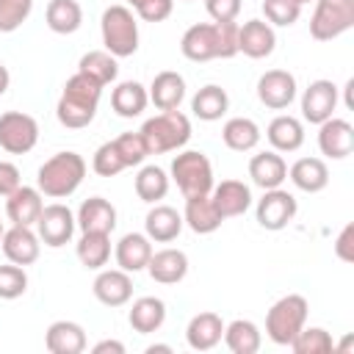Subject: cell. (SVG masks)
<instances>
[{"label": "cell", "instance_id": "obj_1", "mask_svg": "<svg viewBox=\"0 0 354 354\" xmlns=\"http://www.w3.org/2000/svg\"><path fill=\"white\" fill-rule=\"evenodd\" d=\"M180 53L188 61H216L238 55V22H196L180 39Z\"/></svg>", "mask_w": 354, "mask_h": 354}, {"label": "cell", "instance_id": "obj_2", "mask_svg": "<svg viewBox=\"0 0 354 354\" xmlns=\"http://www.w3.org/2000/svg\"><path fill=\"white\" fill-rule=\"evenodd\" d=\"M102 88L97 80H91L88 75L83 72H75L66 83H64V91H61V100L55 105V116L64 127L69 130H80V127H88L97 116V105H100V97H102Z\"/></svg>", "mask_w": 354, "mask_h": 354}, {"label": "cell", "instance_id": "obj_3", "mask_svg": "<svg viewBox=\"0 0 354 354\" xmlns=\"http://www.w3.org/2000/svg\"><path fill=\"white\" fill-rule=\"evenodd\" d=\"M86 177V160L83 155L66 149V152H55L53 158H47L39 171H36V188L41 191V196L50 199H66L72 196L80 183Z\"/></svg>", "mask_w": 354, "mask_h": 354}, {"label": "cell", "instance_id": "obj_4", "mask_svg": "<svg viewBox=\"0 0 354 354\" xmlns=\"http://www.w3.org/2000/svg\"><path fill=\"white\" fill-rule=\"evenodd\" d=\"M138 133H141L149 155L177 152L191 138V119L180 111H160L158 116H149Z\"/></svg>", "mask_w": 354, "mask_h": 354}, {"label": "cell", "instance_id": "obj_5", "mask_svg": "<svg viewBox=\"0 0 354 354\" xmlns=\"http://www.w3.org/2000/svg\"><path fill=\"white\" fill-rule=\"evenodd\" d=\"M307 313H310V304L299 293H288V296L277 299L266 313V335H268V340L277 343V346H290L293 337L304 329Z\"/></svg>", "mask_w": 354, "mask_h": 354}, {"label": "cell", "instance_id": "obj_6", "mask_svg": "<svg viewBox=\"0 0 354 354\" xmlns=\"http://www.w3.org/2000/svg\"><path fill=\"white\" fill-rule=\"evenodd\" d=\"M102 44L116 58H130L138 50V22L133 8L127 6H108L100 19Z\"/></svg>", "mask_w": 354, "mask_h": 354}, {"label": "cell", "instance_id": "obj_7", "mask_svg": "<svg viewBox=\"0 0 354 354\" xmlns=\"http://www.w3.org/2000/svg\"><path fill=\"white\" fill-rule=\"evenodd\" d=\"M171 180L177 183L183 196H205L213 191V166L205 152L199 149H185L174 155L171 160Z\"/></svg>", "mask_w": 354, "mask_h": 354}, {"label": "cell", "instance_id": "obj_8", "mask_svg": "<svg viewBox=\"0 0 354 354\" xmlns=\"http://www.w3.org/2000/svg\"><path fill=\"white\" fill-rule=\"evenodd\" d=\"M354 28V0H315L310 17V36L315 41H332Z\"/></svg>", "mask_w": 354, "mask_h": 354}, {"label": "cell", "instance_id": "obj_9", "mask_svg": "<svg viewBox=\"0 0 354 354\" xmlns=\"http://www.w3.org/2000/svg\"><path fill=\"white\" fill-rule=\"evenodd\" d=\"M39 141V122L22 111L0 113V149L8 155H25Z\"/></svg>", "mask_w": 354, "mask_h": 354}, {"label": "cell", "instance_id": "obj_10", "mask_svg": "<svg viewBox=\"0 0 354 354\" xmlns=\"http://www.w3.org/2000/svg\"><path fill=\"white\" fill-rule=\"evenodd\" d=\"M296 210H299L296 196L279 185V188L263 191V199H257L254 216H257V224H260L263 230L279 232V230H285V227L296 218Z\"/></svg>", "mask_w": 354, "mask_h": 354}, {"label": "cell", "instance_id": "obj_11", "mask_svg": "<svg viewBox=\"0 0 354 354\" xmlns=\"http://www.w3.org/2000/svg\"><path fill=\"white\" fill-rule=\"evenodd\" d=\"M75 227H77L75 213L66 205L53 202V205H44V210H41V216L36 221V235H39V241L44 246L61 249V246H66L72 241Z\"/></svg>", "mask_w": 354, "mask_h": 354}, {"label": "cell", "instance_id": "obj_12", "mask_svg": "<svg viewBox=\"0 0 354 354\" xmlns=\"http://www.w3.org/2000/svg\"><path fill=\"white\" fill-rule=\"evenodd\" d=\"M337 86L326 77L313 80L301 94V119L310 124H321L337 111Z\"/></svg>", "mask_w": 354, "mask_h": 354}, {"label": "cell", "instance_id": "obj_13", "mask_svg": "<svg viewBox=\"0 0 354 354\" xmlns=\"http://www.w3.org/2000/svg\"><path fill=\"white\" fill-rule=\"evenodd\" d=\"M257 100L271 111H285L296 100V77L288 69H268L257 80Z\"/></svg>", "mask_w": 354, "mask_h": 354}, {"label": "cell", "instance_id": "obj_14", "mask_svg": "<svg viewBox=\"0 0 354 354\" xmlns=\"http://www.w3.org/2000/svg\"><path fill=\"white\" fill-rule=\"evenodd\" d=\"M318 149L332 160H343L354 152V127L348 119L329 116L318 124Z\"/></svg>", "mask_w": 354, "mask_h": 354}, {"label": "cell", "instance_id": "obj_15", "mask_svg": "<svg viewBox=\"0 0 354 354\" xmlns=\"http://www.w3.org/2000/svg\"><path fill=\"white\" fill-rule=\"evenodd\" d=\"M0 246H3V254L8 263H17V266H33L41 254V241L39 235L30 230V227H19V224H11L3 238H0Z\"/></svg>", "mask_w": 354, "mask_h": 354}, {"label": "cell", "instance_id": "obj_16", "mask_svg": "<svg viewBox=\"0 0 354 354\" xmlns=\"http://www.w3.org/2000/svg\"><path fill=\"white\" fill-rule=\"evenodd\" d=\"M277 47V33L266 19H246L238 25V53H243L252 61L268 58Z\"/></svg>", "mask_w": 354, "mask_h": 354}, {"label": "cell", "instance_id": "obj_17", "mask_svg": "<svg viewBox=\"0 0 354 354\" xmlns=\"http://www.w3.org/2000/svg\"><path fill=\"white\" fill-rule=\"evenodd\" d=\"M91 290L97 301H102L105 307H122L133 299V279L122 268H100Z\"/></svg>", "mask_w": 354, "mask_h": 354}, {"label": "cell", "instance_id": "obj_18", "mask_svg": "<svg viewBox=\"0 0 354 354\" xmlns=\"http://www.w3.org/2000/svg\"><path fill=\"white\" fill-rule=\"evenodd\" d=\"M41 210H44V196L33 185H19L14 194L6 196V216H8L11 224L36 227Z\"/></svg>", "mask_w": 354, "mask_h": 354}, {"label": "cell", "instance_id": "obj_19", "mask_svg": "<svg viewBox=\"0 0 354 354\" xmlns=\"http://www.w3.org/2000/svg\"><path fill=\"white\" fill-rule=\"evenodd\" d=\"M210 199L221 218H235L252 207V188L241 180H221L218 185H213Z\"/></svg>", "mask_w": 354, "mask_h": 354}, {"label": "cell", "instance_id": "obj_20", "mask_svg": "<svg viewBox=\"0 0 354 354\" xmlns=\"http://www.w3.org/2000/svg\"><path fill=\"white\" fill-rule=\"evenodd\" d=\"M152 241L147 238V232H127L119 238L116 249H113V257H116V266L127 274H138L147 268L149 257H152Z\"/></svg>", "mask_w": 354, "mask_h": 354}, {"label": "cell", "instance_id": "obj_21", "mask_svg": "<svg viewBox=\"0 0 354 354\" xmlns=\"http://www.w3.org/2000/svg\"><path fill=\"white\" fill-rule=\"evenodd\" d=\"M75 221H77L80 232H105V235H111L116 230V207L102 196H88L77 207Z\"/></svg>", "mask_w": 354, "mask_h": 354}, {"label": "cell", "instance_id": "obj_22", "mask_svg": "<svg viewBox=\"0 0 354 354\" xmlns=\"http://www.w3.org/2000/svg\"><path fill=\"white\" fill-rule=\"evenodd\" d=\"M224 337V321L218 313H196L185 326V340L194 351H210Z\"/></svg>", "mask_w": 354, "mask_h": 354}, {"label": "cell", "instance_id": "obj_23", "mask_svg": "<svg viewBox=\"0 0 354 354\" xmlns=\"http://www.w3.org/2000/svg\"><path fill=\"white\" fill-rule=\"evenodd\" d=\"M149 94V102L158 108V111H177L180 102L185 100V77L180 72H158L147 88Z\"/></svg>", "mask_w": 354, "mask_h": 354}, {"label": "cell", "instance_id": "obj_24", "mask_svg": "<svg viewBox=\"0 0 354 354\" xmlns=\"http://www.w3.org/2000/svg\"><path fill=\"white\" fill-rule=\"evenodd\" d=\"M249 177L257 188L268 191V188H279L285 180H288V163L279 152L274 149H266V152H257L252 155L249 160Z\"/></svg>", "mask_w": 354, "mask_h": 354}, {"label": "cell", "instance_id": "obj_25", "mask_svg": "<svg viewBox=\"0 0 354 354\" xmlns=\"http://www.w3.org/2000/svg\"><path fill=\"white\" fill-rule=\"evenodd\" d=\"M183 213H177L171 205H152L144 218V232L155 243H171L183 232Z\"/></svg>", "mask_w": 354, "mask_h": 354}, {"label": "cell", "instance_id": "obj_26", "mask_svg": "<svg viewBox=\"0 0 354 354\" xmlns=\"http://www.w3.org/2000/svg\"><path fill=\"white\" fill-rule=\"evenodd\" d=\"M147 271L160 285H177L188 274V254L183 249H171V246L160 249V252H152V257L147 263Z\"/></svg>", "mask_w": 354, "mask_h": 354}, {"label": "cell", "instance_id": "obj_27", "mask_svg": "<svg viewBox=\"0 0 354 354\" xmlns=\"http://www.w3.org/2000/svg\"><path fill=\"white\" fill-rule=\"evenodd\" d=\"M266 138L274 152H296L304 144V124H301V119H296L290 113H279L268 122Z\"/></svg>", "mask_w": 354, "mask_h": 354}, {"label": "cell", "instance_id": "obj_28", "mask_svg": "<svg viewBox=\"0 0 354 354\" xmlns=\"http://www.w3.org/2000/svg\"><path fill=\"white\" fill-rule=\"evenodd\" d=\"M50 354H80L86 351V329L75 321H53L44 335Z\"/></svg>", "mask_w": 354, "mask_h": 354}, {"label": "cell", "instance_id": "obj_29", "mask_svg": "<svg viewBox=\"0 0 354 354\" xmlns=\"http://www.w3.org/2000/svg\"><path fill=\"white\" fill-rule=\"evenodd\" d=\"M183 221L196 232V235H210L221 227V216L210 199V194L205 196H185V210H183Z\"/></svg>", "mask_w": 354, "mask_h": 354}, {"label": "cell", "instance_id": "obj_30", "mask_svg": "<svg viewBox=\"0 0 354 354\" xmlns=\"http://www.w3.org/2000/svg\"><path fill=\"white\" fill-rule=\"evenodd\" d=\"M166 321V304L158 296H141L133 301L130 313H127V324L133 326V332L138 335H152L163 326Z\"/></svg>", "mask_w": 354, "mask_h": 354}, {"label": "cell", "instance_id": "obj_31", "mask_svg": "<svg viewBox=\"0 0 354 354\" xmlns=\"http://www.w3.org/2000/svg\"><path fill=\"white\" fill-rule=\"evenodd\" d=\"M290 183L304 194H318L329 185V166L321 158H299L288 169Z\"/></svg>", "mask_w": 354, "mask_h": 354}, {"label": "cell", "instance_id": "obj_32", "mask_svg": "<svg viewBox=\"0 0 354 354\" xmlns=\"http://www.w3.org/2000/svg\"><path fill=\"white\" fill-rule=\"evenodd\" d=\"M149 105V94L138 80H122L116 83V88L111 91V108L116 111V116L122 119H133L141 116Z\"/></svg>", "mask_w": 354, "mask_h": 354}, {"label": "cell", "instance_id": "obj_33", "mask_svg": "<svg viewBox=\"0 0 354 354\" xmlns=\"http://www.w3.org/2000/svg\"><path fill=\"white\" fill-rule=\"evenodd\" d=\"M260 127L254 119L249 116H232L224 122L221 127V141L232 149V152H252L260 144Z\"/></svg>", "mask_w": 354, "mask_h": 354}, {"label": "cell", "instance_id": "obj_34", "mask_svg": "<svg viewBox=\"0 0 354 354\" xmlns=\"http://www.w3.org/2000/svg\"><path fill=\"white\" fill-rule=\"evenodd\" d=\"M44 22L53 33L69 36L83 25V8L77 0H50L44 11Z\"/></svg>", "mask_w": 354, "mask_h": 354}, {"label": "cell", "instance_id": "obj_35", "mask_svg": "<svg viewBox=\"0 0 354 354\" xmlns=\"http://www.w3.org/2000/svg\"><path fill=\"white\" fill-rule=\"evenodd\" d=\"M227 108H230V97H227V91H224L221 86H216V83L202 86V88L191 97V111H194V116L202 119V122H218V119L227 113Z\"/></svg>", "mask_w": 354, "mask_h": 354}, {"label": "cell", "instance_id": "obj_36", "mask_svg": "<svg viewBox=\"0 0 354 354\" xmlns=\"http://www.w3.org/2000/svg\"><path fill=\"white\" fill-rule=\"evenodd\" d=\"M221 340L227 343V348L232 354H254L260 348V343H263V335H260L254 321L235 318V321L224 324V337Z\"/></svg>", "mask_w": 354, "mask_h": 354}, {"label": "cell", "instance_id": "obj_37", "mask_svg": "<svg viewBox=\"0 0 354 354\" xmlns=\"http://www.w3.org/2000/svg\"><path fill=\"white\" fill-rule=\"evenodd\" d=\"M75 252H77V260L88 271H100L111 260V235H105V232H80V241H77Z\"/></svg>", "mask_w": 354, "mask_h": 354}, {"label": "cell", "instance_id": "obj_38", "mask_svg": "<svg viewBox=\"0 0 354 354\" xmlns=\"http://www.w3.org/2000/svg\"><path fill=\"white\" fill-rule=\"evenodd\" d=\"M133 185H136V194H138L141 202L158 205L169 194V174L155 163L152 166H141L136 180H133Z\"/></svg>", "mask_w": 354, "mask_h": 354}, {"label": "cell", "instance_id": "obj_39", "mask_svg": "<svg viewBox=\"0 0 354 354\" xmlns=\"http://www.w3.org/2000/svg\"><path fill=\"white\" fill-rule=\"evenodd\" d=\"M77 72L88 75V77L97 80L100 86H108V83L116 80L119 64H116V55H111L108 50H88V53L77 61Z\"/></svg>", "mask_w": 354, "mask_h": 354}, {"label": "cell", "instance_id": "obj_40", "mask_svg": "<svg viewBox=\"0 0 354 354\" xmlns=\"http://www.w3.org/2000/svg\"><path fill=\"white\" fill-rule=\"evenodd\" d=\"M290 348L296 354H329V351H335V340L324 326H307L304 324V329L293 337Z\"/></svg>", "mask_w": 354, "mask_h": 354}, {"label": "cell", "instance_id": "obj_41", "mask_svg": "<svg viewBox=\"0 0 354 354\" xmlns=\"http://www.w3.org/2000/svg\"><path fill=\"white\" fill-rule=\"evenodd\" d=\"M25 290H28L25 266H17V263L0 266V299L11 301V299H19Z\"/></svg>", "mask_w": 354, "mask_h": 354}, {"label": "cell", "instance_id": "obj_42", "mask_svg": "<svg viewBox=\"0 0 354 354\" xmlns=\"http://www.w3.org/2000/svg\"><path fill=\"white\" fill-rule=\"evenodd\" d=\"M263 14L271 28H290L299 19L301 6H296L293 0H263Z\"/></svg>", "mask_w": 354, "mask_h": 354}, {"label": "cell", "instance_id": "obj_43", "mask_svg": "<svg viewBox=\"0 0 354 354\" xmlns=\"http://www.w3.org/2000/svg\"><path fill=\"white\" fill-rule=\"evenodd\" d=\"M33 0H0V33H14L30 17Z\"/></svg>", "mask_w": 354, "mask_h": 354}, {"label": "cell", "instance_id": "obj_44", "mask_svg": "<svg viewBox=\"0 0 354 354\" xmlns=\"http://www.w3.org/2000/svg\"><path fill=\"white\" fill-rule=\"evenodd\" d=\"M91 169H94L100 177H116V174L124 171L127 166H124V160L119 158L116 144H113V141H105V144L97 147V152H94V158H91Z\"/></svg>", "mask_w": 354, "mask_h": 354}, {"label": "cell", "instance_id": "obj_45", "mask_svg": "<svg viewBox=\"0 0 354 354\" xmlns=\"http://www.w3.org/2000/svg\"><path fill=\"white\" fill-rule=\"evenodd\" d=\"M113 144H116L119 158L124 160V166H127V169H130V166H141V163H144V158L149 155V149H147V144H144L141 133H122V136H116V138H113Z\"/></svg>", "mask_w": 354, "mask_h": 354}, {"label": "cell", "instance_id": "obj_46", "mask_svg": "<svg viewBox=\"0 0 354 354\" xmlns=\"http://www.w3.org/2000/svg\"><path fill=\"white\" fill-rule=\"evenodd\" d=\"M127 6L144 19V22H163L171 17L174 0H127Z\"/></svg>", "mask_w": 354, "mask_h": 354}, {"label": "cell", "instance_id": "obj_47", "mask_svg": "<svg viewBox=\"0 0 354 354\" xmlns=\"http://www.w3.org/2000/svg\"><path fill=\"white\" fill-rule=\"evenodd\" d=\"M241 0H205V8L213 22H235L241 14Z\"/></svg>", "mask_w": 354, "mask_h": 354}, {"label": "cell", "instance_id": "obj_48", "mask_svg": "<svg viewBox=\"0 0 354 354\" xmlns=\"http://www.w3.org/2000/svg\"><path fill=\"white\" fill-rule=\"evenodd\" d=\"M19 185H22L19 169H17L11 160H0V196H8V194H14Z\"/></svg>", "mask_w": 354, "mask_h": 354}, {"label": "cell", "instance_id": "obj_49", "mask_svg": "<svg viewBox=\"0 0 354 354\" xmlns=\"http://www.w3.org/2000/svg\"><path fill=\"white\" fill-rule=\"evenodd\" d=\"M335 254L343 263H354V224H346L335 241Z\"/></svg>", "mask_w": 354, "mask_h": 354}, {"label": "cell", "instance_id": "obj_50", "mask_svg": "<svg viewBox=\"0 0 354 354\" xmlns=\"http://www.w3.org/2000/svg\"><path fill=\"white\" fill-rule=\"evenodd\" d=\"M91 351L94 354H124V343H119V340H100V343H94Z\"/></svg>", "mask_w": 354, "mask_h": 354}, {"label": "cell", "instance_id": "obj_51", "mask_svg": "<svg viewBox=\"0 0 354 354\" xmlns=\"http://www.w3.org/2000/svg\"><path fill=\"white\" fill-rule=\"evenodd\" d=\"M8 86H11V75H8V69H6V64L0 61V97L8 91Z\"/></svg>", "mask_w": 354, "mask_h": 354}, {"label": "cell", "instance_id": "obj_52", "mask_svg": "<svg viewBox=\"0 0 354 354\" xmlns=\"http://www.w3.org/2000/svg\"><path fill=\"white\" fill-rule=\"evenodd\" d=\"M158 351H171V346L169 343H155V346H147V354H158Z\"/></svg>", "mask_w": 354, "mask_h": 354}, {"label": "cell", "instance_id": "obj_53", "mask_svg": "<svg viewBox=\"0 0 354 354\" xmlns=\"http://www.w3.org/2000/svg\"><path fill=\"white\" fill-rule=\"evenodd\" d=\"M296 6H307V3H315V0H293Z\"/></svg>", "mask_w": 354, "mask_h": 354}, {"label": "cell", "instance_id": "obj_54", "mask_svg": "<svg viewBox=\"0 0 354 354\" xmlns=\"http://www.w3.org/2000/svg\"><path fill=\"white\" fill-rule=\"evenodd\" d=\"M3 232H6V227H3V221H0V238H3Z\"/></svg>", "mask_w": 354, "mask_h": 354}]
</instances>
